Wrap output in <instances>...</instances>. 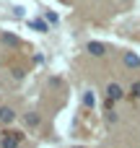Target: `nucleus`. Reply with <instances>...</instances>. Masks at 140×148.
<instances>
[{
	"mask_svg": "<svg viewBox=\"0 0 140 148\" xmlns=\"http://www.w3.org/2000/svg\"><path fill=\"white\" fill-rule=\"evenodd\" d=\"M23 120H26V125H29V127H36V125H39V114H36V112H29Z\"/></svg>",
	"mask_w": 140,
	"mask_h": 148,
	"instance_id": "6e6552de",
	"label": "nucleus"
},
{
	"mask_svg": "<svg viewBox=\"0 0 140 148\" xmlns=\"http://www.w3.org/2000/svg\"><path fill=\"white\" fill-rule=\"evenodd\" d=\"M13 120H16L13 107H8V104H5V107H0V122H3V125H10Z\"/></svg>",
	"mask_w": 140,
	"mask_h": 148,
	"instance_id": "39448f33",
	"label": "nucleus"
},
{
	"mask_svg": "<svg viewBox=\"0 0 140 148\" xmlns=\"http://www.w3.org/2000/svg\"><path fill=\"white\" fill-rule=\"evenodd\" d=\"M86 49H88V52H91L94 57H104V55L109 52L104 42H88V44H86Z\"/></svg>",
	"mask_w": 140,
	"mask_h": 148,
	"instance_id": "7ed1b4c3",
	"label": "nucleus"
},
{
	"mask_svg": "<svg viewBox=\"0 0 140 148\" xmlns=\"http://www.w3.org/2000/svg\"><path fill=\"white\" fill-rule=\"evenodd\" d=\"M13 16H16V18H23V8L16 5V8H13Z\"/></svg>",
	"mask_w": 140,
	"mask_h": 148,
	"instance_id": "ddd939ff",
	"label": "nucleus"
},
{
	"mask_svg": "<svg viewBox=\"0 0 140 148\" xmlns=\"http://www.w3.org/2000/svg\"><path fill=\"white\" fill-rule=\"evenodd\" d=\"M130 96L140 101V81H132V86H130Z\"/></svg>",
	"mask_w": 140,
	"mask_h": 148,
	"instance_id": "1a4fd4ad",
	"label": "nucleus"
},
{
	"mask_svg": "<svg viewBox=\"0 0 140 148\" xmlns=\"http://www.w3.org/2000/svg\"><path fill=\"white\" fill-rule=\"evenodd\" d=\"M122 3H130V0H122Z\"/></svg>",
	"mask_w": 140,
	"mask_h": 148,
	"instance_id": "2eb2a0df",
	"label": "nucleus"
},
{
	"mask_svg": "<svg viewBox=\"0 0 140 148\" xmlns=\"http://www.w3.org/2000/svg\"><path fill=\"white\" fill-rule=\"evenodd\" d=\"M107 122H117V112L114 109H107Z\"/></svg>",
	"mask_w": 140,
	"mask_h": 148,
	"instance_id": "f8f14e48",
	"label": "nucleus"
},
{
	"mask_svg": "<svg viewBox=\"0 0 140 148\" xmlns=\"http://www.w3.org/2000/svg\"><path fill=\"white\" fill-rule=\"evenodd\" d=\"M3 42H5V44H10V47H16V44H18V36H13V34H8V31H5V34H3Z\"/></svg>",
	"mask_w": 140,
	"mask_h": 148,
	"instance_id": "9d476101",
	"label": "nucleus"
},
{
	"mask_svg": "<svg viewBox=\"0 0 140 148\" xmlns=\"http://www.w3.org/2000/svg\"><path fill=\"white\" fill-rule=\"evenodd\" d=\"M21 140H23V133H5L3 135V148H18Z\"/></svg>",
	"mask_w": 140,
	"mask_h": 148,
	"instance_id": "f03ea898",
	"label": "nucleus"
},
{
	"mask_svg": "<svg viewBox=\"0 0 140 148\" xmlns=\"http://www.w3.org/2000/svg\"><path fill=\"white\" fill-rule=\"evenodd\" d=\"M122 96H125V91H122V86H120V83H107V101H109V104L120 101Z\"/></svg>",
	"mask_w": 140,
	"mask_h": 148,
	"instance_id": "f257e3e1",
	"label": "nucleus"
},
{
	"mask_svg": "<svg viewBox=\"0 0 140 148\" xmlns=\"http://www.w3.org/2000/svg\"><path fill=\"white\" fill-rule=\"evenodd\" d=\"M29 29H34V31H39V34H44V31H49L44 21H29Z\"/></svg>",
	"mask_w": 140,
	"mask_h": 148,
	"instance_id": "423d86ee",
	"label": "nucleus"
},
{
	"mask_svg": "<svg viewBox=\"0 0 140 148\" xmlns=\"http://www.w3.org/2000/svg\"><path fill=\"white\" fill-rule=\"evenodd\" d=\"M75 148H83V146H75Z\"/></svg>",
	"mask_w": 140,
	"mask_h": 148,
	"instance_id": "dca6fc26",
	"label": "nucleus"
},
{
	"mask_svg": "<svg viewBox=\"0 0 140 148\" xmlns=\"http://www.w3.org/2000/svg\"><path fill=\"white\" fill-rule=\"evenodd\" d=\"M83 107H91V109L96 107V96H94L91 91H86V94H83Z\"/></svg>",
	"mask_w": 140,
	"mask_h": 148,
	"instance_id": "0eeeda50",
	"label": "nucleus"
},
{
	"mask_svg": "<svg viewBox=\"0 0 140 148\" xmlns=\"http://www.w3.org/2000/svg\"><path fill=\"white\" fill-rule=\"evenodd\" d=\"M122 62H125V68H130V70H138L140 68V57L135 52H125V55H122Z\"/></svg>",
	"mask_w": 140,
	"mask_h": 148,
	"instance_id": "20e7f679",
	"label": "nucleus"
},
{
	"mask_svg": "<svg viewBox=\"0 0 140 148\" xmlns=\"http://www.w3.org/2000/svg\"><path fill=\"white\" fill-rule=\"evenodd\" d=\"M44 21H47V23H52V26H55V23H57V21H60V18H57V13H49V10H47V13H44Z\"/></svg>",
	"mask_w": 140,
	"mask_h": 148,
	"instance_id": "9b49d317",
	"label": "nucleus"
},
{
	"mask_svg": "<svg viewBox=\"0 0 140 148\" xmlns=\"http://www.w3.org/2000/svg\"><path fill=\"white\" fill-rule=\"evenodd\" d=\"M13 78L21 81V78H23V70H21V68H13Z\"/></svg>",
	"mask_w": 140,
	"mask_h": 148,
	"instance_id": "4468645a",
	"label": "nucleus"
}]
</instances>
